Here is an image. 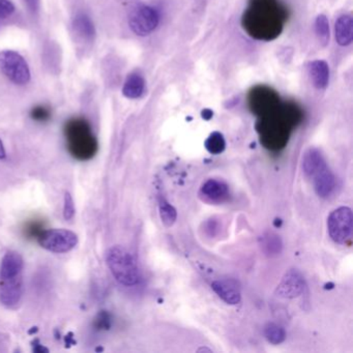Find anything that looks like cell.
Returning a JSON list of instances; mask_svg holds the SVG:
<instances>
[{"instance_id": "e575fe53", "label": "cell", "mask_w": 353, "mask_h": 353, "mask_svg": "<svg viewBox=\"0 0 353 353\" xmlns=\"http://www.w3.org/2000/svg\"><path fill=\"white\" fill-rule=\"evenodd\" d=\"M198 351H212L210 350V349H208V348H200V349H198Z\"/></svg>"}, {"instance_id": "e0dca14e", "label": "cell", "mask_w": 353, "mask_h": 353, "mask_svg": "<svg viewBox=\"0 0 353 353\" xmlns=\"http://www.w3.org/2000/svg\"><path fill=\"white\" fill-rule=\"evenodd\" d=\"M145 88V81L140 74L133 73L129 75L123 84V94L125 98L135 100L140 98Z\"/></svg>"}, {"instance_id": "8992f818", "label": "cell", "mask_w": 353, "mask_h": 353, "mask_svg": "<svg viewBox=\"0 0 353 353\" xmlns=\"http://www.w3.org/2000/svg\"><path fill=\"white\" fill-rule=\"evenodd\" d=\"M160 22L158 11L146 5H137L129 15V26L134 34L146 37L152 34Z\"/></svg>"}, {"instance_id": "83f0119b", "label": "cell", "mask_w": 353, "mask_h": 353, "mask_svg": "<svg viewBox=\"0 0 353 353\" xmlns=\"http://www.w3.org/2000/svg\"><path fill=\"white\" fill-rule=\"evenodd\" d=\"M15 13V6L10 0H0V20L11 17Z\"/></svg>"}, {"instance_id": "3957f363", "label": "cell", "mask_w": 353, "mask_h": 353, "mask_svg": "<svg viewBox=\"0 0 353 353\" xmlns=\"http://www.w3.org/2000/svg\"><path fill=\"white\" fill-rule=\"evenodd\" d=\"M107 265L117 282L134 286L140 282V272L135 257L125 248L113 245L107 252Z\"/></svg>"}, {"instance_id": "5b68a950", "label": "cell", "mask_w": 353, "mask_h": 353, "mask_svg": "<svg viewBox=\"0 0 353 353\" xmlns=\"http://www.w3.org/2000/svg\"><path fill=\"white\" fill-rule=\"evenodd\" d=\"M0 72L17 85H26L32 76L26 59L19 53L11 50L0 52Z\"/></svg>"}, {"instance_id": "7a4b0ae2", "label": "cell", "mask_w": 353, "mask_h": 353, "mask_svg": "<svg viewBox=\"0 0 353 353\" xmlns=\"http://www.w3.org/2000/svg\"><path fill=\"white\" fill-rule=\"evenodd\" d=\"M65 141L70 154L79 161L94 158L98 152V141L92 133L90 123L85 119L74 117L65 123Z\"/></svg>"}, {"instance_id": "277c9868", "label": "cell", "mask_w": 353, "mask_h": 353, "mask_svg": "<svg viewBox=\"0 0 353 353\" xmlns=\"http://www.w3.org/2000/svg\"><path fill=\"white\" fill-rule=\"evenodd\" d=\"M78 235L65 228L44 230L38 237V243L43 249L51 253L63 254L71 252L78 245Z\"/></svg>"}, {"instance_id": "8fae6325", "label": "cell", "mask_w": 353, "mask_h": 353, "mask_svg": "<svg viewBox=\"0 0 353 353\" xmlns=\"http://www.w3.org/2000/svg\"><path fill=\"white\" fill-rule=\"evenodd\" d=\"M200 198L208 203L220 204L229 197V185L220 179H210L202 185Z\"/></svg>"}, {"instance_id": "7c38bea8", "label": "cell", "mask_w": 353, "mask_h": 353, "mask_svg": "<svg viewBox=\"0 0 353 353\" xmlns=\"http://www.w3.org/2000/svg\"><path fill=\"white\" fill-rule=\"evenodd\" d=\"M315 193L320 198H328L336 188V177L328 166L323 167L311 177Z\"/></svg>"}, {"instance_id": "44dd1931", "label": "cell", "mask_w": 353, "mask_h": 353, "mask_svg": "<svg viewBox=\"0 0 353 353\" xmlns=\"http://www.w3.org/2000/svg\"><path fill=\"white\" fill-rule=\"evenodd\" d=\"M159 212L161 220L166 227H172L177 219V212L166 199L161 198L159 202Z\"/></svg>"}, {"instance_id": "6da1fadb", "label": "cell", "mask_w": 353, "mask_h": 353, "mask_svg": "<svg viewBox=\"0 0 353 353\" xmlns=\"http://www.w3.org/2000/svg\"><path fill=\"white\" fill-rule=\"evenodd\" d=\"M287 19L288 10L280 0H250L243 26L253 38L270 41L280 36Z\"/></svg>"}, {"instance_id": "d6a6232c", "label": "cell", "mask_w": 353, "mask_h": 353, "mask_svg": "<svg viewBox=\"0 0 353 353\" xmlns=\"http://www.w3.org/2000/svg\"><path fill=\"white\" fill-rule=\"evenodd\" d=\"M6 158H7V152H6L3 140L0 139V160H5Z\"/></svg>"}, {"instance_id": "52a82bcc", "label": "cell", "mask_w": 353, "mask_h": 353, "mask_svg": "<svg viewBox=\"0 0 353 353\" xmlns=\"http://www.w3.org/2000/svg\"><path fill=\"white\" fill-rule=\"evenodd\" d=\"M327 230L330 239L336 243H345L352 232V210L348 206H341L330 212L327 218Z\"/></svg>"}, {"instance_id": "4dcf8cb0", "label": "cell", "mask_w": 353, "mask_h": 353, "mask_svg": "<svg viewBox=\"0 0 353 353\" xmlns=\"http://www.w3.org/2000/svg\"><path fill=\"white\" fill-rule=\"evenodd\" d=\"M65 347H67V348H70V347L74 346V345L77 344L75 338H74L73 332H69V334H68L67 336H65Z\"/></svg>"}, {"instance_id": "9c48e42d", "label": "cell", "mask_w": 353, "mask_h": 353, "mask_svg": "<svg viewBox=\"0 0 353 353\" xmlns=\"http://www.w3.org/2000/svg\"><path fill=\"white\" fill-rule=\"evenodd\" d=\"M305 288V281L303 274L297 270H289L283 276L276 289V296L292 299L303 294Z\"/></svg>"}, {"instance_id": "2e32d148", "label": "cell", "mask_w": 353, "mask_h": 353, "mask_svg": "<svg viewBox=\"0 0 353 353\" xmlns=\"http://www.w3.org/2000/svg\"><path fill=\"white\" fill-rule=\"evenodd\" d=\"M336 41L340 46H348L352 43V18L349 15H342L336 20L334 26Z\"/></svg>"}, {"instance_id": "836d02e7", "label": "cell", "mask_w": 353, "mask_h": 353, "mask_svg": "<svg viewBox=\"0 0 353 353\" xmlns=\"http://www.w3.org/2000/svg\"><path fill=\"white\" fill-rule=\"evenodd\" d=\"M39 332L38 326H34V327H32V330H28V334H36V332Z\"/></svg>"}, {"instance_id": "d6986e66", "label": "cell", "mask_w": 353, "mask_h": 353, "mask_svg": "<svg viewBox=\"0 0 353 353\" xmlns=\"http://www.w3.org/2000/svg\"><path fill=\"white\" fill-rule=\"evenodd\" d=\"M73 28L75 32L85 40H94V36H96V28H94V23L85 14H79L74 18Z\"/></svg>"}, {"instance_id": "9a60e30c", "label": "cell", "mask_w": 353, "mask_h": 353, "mask_svg": "<svg viewBox=\"0 0 353 353\" xmlns=\"http://www.w3.org/2000/svg\"><path fill=\"white\" fill-rule=\"evenodd\" d=\"M309 75L312 83L317 90H324L330 81V69L324 61H314L309 63Z\"/></svg>"}, {"instance_id": "f1b7e54d", "label": "cell", "mask_w": 353, "mask_h": 353, "mask_svg": "<svg viewBox=\"0 0 353 353\" xmlns=\"http://www.w3.org/2000/svg\"><path fill=\"white\" fill-rule=\"evenodd\" d=\"M32 347H34V352L36 353H48L49 349L46 348V347L43 346L42 344L40 343V340L39 339H36V340L32 341Z\"/></svg>"}, {"instance_id": "5bb4252c", "label": "cell", "mask_w": 353, "mask_h": 353, "mask_svg": "<svg viewBox=\"0 0 353 353\" xmlns=\"http://www.w3.org/2000/svg\"><path fill=\"white\" fill-rule=\"evenodd\" d=\"M303 171L307 179H311L316 172L327 166L325 158L318 148H311L305 150L303 157Z\"/></svg>"}, {"instance_id": "ba28073f", "label": "cell", "mask_w": 353, "mask_h": 353, "mask_svg": "<svg viewBox=\"0 0 353 353\" xmlns=\"http://www.w3.org/2000/svg\"><path fill=\"white\" fill-rule=\"evenodd\" d=\"M23 296L22 274L13 278H0V303L7 309H15Z\"/></svg>"}, {"instance_id": "30bf717a", "label": "cell", "mask_w": 353, "mask_h": 353, "mask_svg": "<svg viewBox=\"0 0 353 353\" xmlns=\"http://www.w3.org/2000/svg\"><path fill=\"white\" fill-rule=\"evenodd\" d=\"M212 288L218 296L228 305H234L241 303V284L235 279H219L212 283Z\"/></svg>"}, {"instance_id": "4316f807", "label": "cell", "mask_w": 353, "mask_h": 353, "mask_svg": "<svg viewBox=\"0 0 353 353\" xmlns=\"http://www.w3.org/2000/svg\"><path fill=\"white\" fill-rule=\"evenodd\" d=\"M94 327L96 330H109L111 326L110 314L107 311H102L98 314L96 319H94Z\"/></svg>"}, {"instance_id": "4fadbf2b", "label": "cell", "mask_w": 353, "mask_h": 353, "mask_svg": "<svg viewBox=\"0 0 353 353\" xmlns=\"http://www.w3.org/2000/svg\"><path fill=\"white\" fill-rule=\"evenodd\" d=\"M24 260L21 254L9 251L5 254L0 263V278H13L23 272Z\"/></svg>"}, {"instance_id": "1f68e13d", "label": "cell", "mask_w": 353, "mask_h": 353, "mask_svg": "<svg viewBox=\"0 0 353 353\" xmlns=\"http://www.w3.org/2000/svg\"><path fill=\"white\" fill-rule=\"evenodd\" d=\"M202 119H205V121H210L212 117H214V112L210 109H204L201 112Z\"/></svg>"}, {"instance_id": "f546056e", "label": "cell", "mask_w": 353, "mask_h": 353, "mask_svg": "<svg viewBox=\"0 0 353 353\" xmlns=\"http://www.w3.org/2000/svg\"><path fill=\"white\" fill-rule=\"evenodd\" d=\"M24 1L32 13H37L40 9V0H24Z\"/></svg>"}, {"instance_id": "7402d4cb", "label": "cell", "mask_w": 353, "mask_h": 353, "mask_svg": "<svg viewBox=\"0 0 353 353\" xmlns=\"http://www.w3.org/2000/svg\"><path fill=\"white\" fill-rule=\"evenodd\" d=\"M206 150L212 154H222L226 148V141L224 136L220 132H214L208 136V139L204 142Z\"/></svg>"}, {"instance_id": "603a6c76", "label": "cell", "mask_w": 353, "mask_h": 353, "mask_svg": "<svg viewBox=\"0 0 353 353\" xmlns=\"http://www.w3.org/2000/svg\"><path fill=\"white\" fill-rule=\"evenodd\" d=\"M315 32L322 46H326L330 42V23L325 15H319L316 18Z\"/></svg>"}, {"instance_id": "ffe728a7", "label": "cell", "mask_w": 353, "mask_h": 353, "mask_svg": "<svg viewBox=\"0 0 353 353\" xmlns=\"http://www.w3.org/2000/svg\"><path fill=\"white\" fill-rule=\"evenodd\" d=\"M263 334L266 340L274 345L281 344L286 339L284 328L274 322H270L264 326Z\"/></svg>"}, {"instance_id": "ac0fdd59", "label": "cell", "mask_w": 353, "mask_h": 353, "mask_svg": "<svg viewBox=\"0 0 353 353\" xmlns=\"http://www.w3.org/2000/svg\"><path fill=\"white\" fill-rule=\"evenodd\" d=\"M259 243L264 255L268 256V257L280 255L283 250L282 239L279 235L272 232H265L261 235Z\"/></svg>"}, {"instance_id": "484cf974", "label": "cell", "mask_w": 353, "mask_h": 353, "mask_svg": "<svg viewBox=\"0 0 353 353\" xmlns=\"http://www.w3.org/2000/svg\"><path fill=\"white\" fill-rule=\"evenodd\" d=\"M43 231H44V224H43L42 221H32V222L28 223L26 229H24V232H26L28 239L36 237L38 239Z\"/></svg>"}, {"instance_id": "d4e9b609", "label": "cell", "mask_w": 353, "mask_h": 353, "mask_svg": "<svg viewBox=\"0 0 353 353\" xmlns=\"http://www.w3.org/2000/svg\"><path fill=\"white\" fill-rule=\"evenodd\" d=\"M76 208L73 197L69 192H65L63 199V218L67 221L72 220L75 216Z\"/></svg>"}, {"instance_id": "cb8c5ba5", "label": "cell", "mask_w": 353, "mask_h": 353, "mask_svg": "<svg viewBox=\"0 0 353 353\" xmlns=\"http://www.w3.org/2000/svg\"><path fill=\"white\" fill-rule=\"evenodd\" d=\"M51 115L52 113L50 108L46 106H36L30 111V117L39 123H46L50 121Z\"/></svg>"}]
</instances>
